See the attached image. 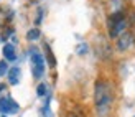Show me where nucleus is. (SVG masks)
Masks as SVG:
<instances>
[{
  "mask_svg": "<svg viewBox=\"0 0 135 117\" xmlns=\"http://www.w3.org/2000/svg\"><path fill=\"white\" fill-rule=\"evenodd\" d=\"M20 81V68H12L8 69V82L12 86H17Z\"/></svg>",
  "mask_w": 135,
  "mask_h": 117,
  "instance_id": "7",
  "label": "nucleus"
},
{
  "mask_svg": "<svg viewBox=\"0 0 135 117\" xmlns=\"http://www.w3.org/2000/svg\"><path fill=\"white\" fill-rule=\"evenodd\" d=\"M40 35H41V33H40V30H38V28H31L28 33H26V38H28L30 41H35V40H38V38H40Z\"/></svg>",
  "mask_w": 135,
  "mask_h": 117,
  "instance_id": "9",
  "label": "nucleus"
},
{
  "mask_svg": "<svg viewBox=\"0 0 135 117\" xmlns=\"http://www.w3.org/2000/svg\"><path fill=\"white\" fill-rule=\"evenodd\" d=\"M107 30H109V36L114 38H119L122 33L127 31V18L124 15V12H115L112 13L107 20Z\"/></svg>",
  "mask_w": 135,
  "mask_h": 117,
  "instance_id": "2",
  "label": "nucleus"
},
{
  "mask_svg": "<svg viewBox=\"0 0 135 117\" xmlns=\"http://www.w3.org/2000/svg\"><path fill=\"white\" fill-rule=\"evenodd\" d=\"M114 102V92L110 84L105 79H97L94 86V106L99 117H105L109 114Z\"/></svg>",
  "mask_w": 135,
  "mask_h": 117,
  "instance_id": "1",
  "label": "nucleus"
},
{
  "mask_svg": "<svg viewBox=\"0 0 135 117\" xmlns=\"http://www.w3.org/2000/svg\"><path fill=\"white\" fill-rule=\"evenodd\" d=\"M87 53V45L86 43H81L78 46V54H86Z\"/></svg>",
  "mask_w": 135,
  "mask_h": 117,
  "instance_id": "11",
  "label": "nucleus"
},
{
  "mask_svg": "<svg viewBox=\"0 0 135 117\" xmlns=\"http://www.w3.org/2000/svg\"><path fill=\"white\" fill-rule=\"evenodd\" d=\"M8 71V64H7V61H0V76H3V74Z\"/></svg>",
  "mask_w": 135,
  "mask_h": 117,
  "instance_id": "10",
  "label": "nucleus"
},
{
  "mask_svg": "<svg viewBox=\"0 0 135 117\" xmlns=\"http://www.w3.org/2000/svg\"><path fill=\"white\" fill-rule=\"evenodd\" d=\"M5 89V84H2V82H0V91H3Z\"/></svg>",
  "mask_w": 135,
  "mask_h": 117,
  "instance_id": "14",
  "label": "nucleus"
},
{
  "mask_svg": "<svg viewBox=\"0 0 135 117\" xmlns=\"http://www.w3.org/2000/svg\"><path fill=\"white\" fill-rule=\"evenodd\" d=\"M31 69H33V78L35 79H40L45 73V58L36 48L31 50Z\"/></svg>",
  "mask_w": 135,
  "mask_h": 117,
  "instance_id": "3",
  "label": "nucleus"
},
{
  "mask_svg": "<svg viewBox=\"0 0 135 117\" xmlns=\"http://www.w3.org/2000/svg\"><path fill=\"white\" fill-rule=\"evenodd\" d=\"M133 43H135L133 33L132 31H125V33H122V35L117 38L115 48H117L119 51H127V50H130V48L133 46Z\"/></svg>",
  "mask_w": 135,
  "mask_h": 117,
  "instance_id": "4",
  "label": "nucleus"
},
{
  "mask_svg": "<svg viewBox=\"0 0 135 117\" xmlns=\"http://www.w3.org/2000/svg\"><path fill=\"white\" fill-rule=\"evenodd\" d=\"M41 17H43V10L40 8V10H38V17H36V25L41 23Z\"/></svg>",
  "mask_w": 135,
  "mask_h": 117,
  "instance_id": "13",
  "label": "nucleus"
},
{
  "mask_svg": "<svg viewBox=\"0 0 135 117\" xmlns=\"http://www.w3.org/2000/svg\"><path fill=\"white\" fill-rule=\"evenodd\" d=\"M18 109H20V106L12 97L0 99V112L2 114H15V112H18Z\"/></svg>",
  "mask_w": 135,
  "mask_h": 117,
  "instance_id": "5",
  "label": "nucleus"
},
{
  "mask_svg": "<svg viewBox=\"0 0 135 117\" xmlns=\"http://www.w3.org/2000/svg\"><path fill=\"white\" fill-rule=\"evenodd\" d=\"M45 51H46V59H48L50 66L55 68V66H56V59H55V56H53V51H51V48H50L48 45H45Z\"/></svg>",
  "mask_w": 135,
  "mask_h": 117,
  "instance_id": "8",
  "label": "nucleus"
},
{
  "mask_svg": "<svg viewBox=\"0 0 135 117\" xmlns=\"http://www.w3.org/2000/svg\"><path fill=\"white\" fill-rule=\"evenodd\" d=\"M36 92H38V96H45L46 94V86L45 84H40L38 89H36Z\"/></svg>",
  "mask_w": 135,
  "mask_h": 117,
  "instance_id": "12",
  "label": "nucleus"
},
{
  "mask_svg": "<svg viewBox=\"0 0 135 117\" xmlns=\"http://www.w3.org/2000/svg\"><path fill=\"white\" fill-rule=\"evenodd\" d=\"M3 56L8 59V61H15L17 59V54H15V46L13 45H10V43H7L5 46H3Z\"/></svg>",
  "mask_w": 135,
  "mask_h": 117,
  "instance_id": "6",
  "label": "nucleus"
}]
</instances>
